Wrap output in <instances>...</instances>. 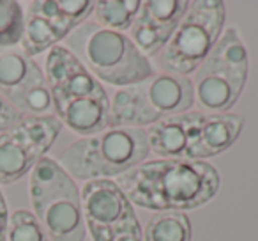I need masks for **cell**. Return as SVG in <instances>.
I'll return each instance as SVG.
<instances>
[{
	"label": "cell",
	"mask_w": 258,
	"mask_h": 241,
	"mask_svg": "<svg viewBox=\"0 0 258 241\" xmlns=\"http://www.w3.org/2000/svg\"><path fill=\"white\" fill-rule=\"evenodd\" d=\"M117 184L133 206L158 213H182L214 199L221 176L209 162L152 160L118 176Z\"/></svg>",
	"instance_id": "1"
},
{
	"label": "cell",
	"mask_w": 258,
	"mask_h": 241,
	"mask_svg": "<svg viewBox=\"0 0 258 241\" xmlns=\"http://www.w3.org/2000/svg\"><path fill=\"white\" fill-rule=\"evenodd\" d=\"M55 117L80 137H92L110 128V96L103 83L62 44L44 61Z\"/></svg>",
	"instance_id": "2"
},
{
	"label": "cell",
	"mask_w": 258,
	"mask_h": 241,
	"mask_svg": "<svg viewBox=\"0 0 258 241\" xmlns=\"http://www.w3.org/2000/svg\"><path fill=\"white\" fill-rule=\"evenodd\" d=\"M66 48L97 80L115 87H127L154 75L152 62L138 50L129 36L104 29L96 22H83L66 37Z\"/></svg>",
	"instance_id": "3"
},
{
	"label": "cell",
	"mask_w": 258,
	"mask_h": 241,
	"mask_svg": "<svg viewBox=\"0 0 258 241\" xmlns=\"http://www.w3.org/2000/svg\"><path fill=\"white\" fill-rule=\"evenodd\" d=\"M144 128H108L73 142L60 156V165L73 179H108L129 172L149 156Z\"/></svg>",
	"instance_id": "4"
},
{
	"label": "cell",
	"mask_w": 258,
	"mask_h": 241,
	"mask_svg": "<svg viewBox=\"0 0 258 241\" xmlns=\"http://www.w3.org/2000/svg\"><path fill=\"white\" fill-rule=\"evenodd\" d=\"M30 204L50 241H83L87 236L82 195L75 179L53 158L44 156L30 170Z\"/></svg>",
	"instance_id": "5"
},
{
	"label": "cell",
	"mask_w": 258,
	"mask_h": 241,
	"mask_svg": "<svg viewBox=\"0 0 258 241\" xmlns=\"http://www.w3.org/2000/svg\"><path fill=\"white\" fill-rule=\"evenodd\" d=\"M193 105V80L154 73L151 78L115 90L110 100V128L152 126L170 115L189 112Z\"/></svg>",
	"instance_id": "6"
},
{
	"label": "cell",
	"mask_w": 258,
	"mask_h": 241,
	"mask_svg": "<svg viewBox=\"0 0 258 241\" xmlns=\"http://www.w3.org/2000/svg\"><path fill=\"white\" fill-rule=\"evenodd\" d=\"M249 71L247 48L237 29L230 27L219 36L193 76L195 100L202 108L225 114L240 98Z\"/></svg>",
	"instance_id": "7"
},
{
	"label": "cell",
	"mask_w": 258,
	"mask_h": 241,
	"mask_svg": "<svg viewBox=\"0 0 258 241\" xmlns=\"http://www.w3.org/2000/svg\"><path fill=\"white\" fill-rule=\"evenodd\" d=\"M225 16V2L221 0L189 2L168 44L158 55V66L163 73L187 76L197 71L218 43Z\"/></svg>",
	"instance_id": "8"
},
{
	"label": "cell",
	"mask_w": 258,
	"mask_h": 241,
	"mask_svg": "<svg viewBox=\"0 0 258 241\" xmlns=\"http://www.w3.org/2000/svg\"><path fill=\"white\" fill-rule=\"evenodd\" d=\"M80 195L83 222L92 241H144L137 211L115 181H87Z\"/></svg>",
	"instance_id": "9"
},
{
	"label": "cell",
	"mask_w": 258,
	"mask_h": 241,
	"mask_svg": "<svg viewBox=\"0 0 258 241\" xmlns=\"http://www.w3.org/2000/svg\"><path fill=\"white\" fill-rule=\"evenodd\" d=\"M62 123L55 115H25L13 130L0 135V184L25 177L55 144Z\"/></svg>",
	"instance_id": "10"
},
{
	"label": "cell",
	"mask_w": 258,
	"mask_h": 241,
	"mask_svg": "<svg viewBox=\"0 0 258 241\" xmlns=\"http://www.w3.org/2000/svg\"><path fill=\"white\" fill-rule=\"evenodd\" d=\"M92 0H36L29 2L25 15V29L20 41L22 52L32 59L43 52H50L64 41L76 27L87 22L94 13Z\"/></svg>",
	"instance_id": "11"
},
{
	"label": "cell",
	"mask_w": 258,
	"mask_h": 241,
	"mask_svg": "<svg viewBox=\"0 0 258 241\" xmlns=\"http://www.w3.org/2000/svg\"><path fill=\"white\" fill-rule=\"evenodd\" d=\"M0 96L25 115H55L44 71L18 48H0Z\"/></svg>",
	"instance_id": "12"
},
{
	"label": "cell",
	"mask_w": 258,
	"mask_h": 241,
	"mask_svg": "<svg viewBox=\"0 0 258 241\" xmlns=\"http://www.w3.org/2000/svg\"><path fill=\"white\" fill-rule=\"evenodd\" d=\"M189 8L187 0H147L129 29V39L147 59L158 57L168 44L180 18Z\"/></svg>",
	"instance_id": "13"
},
{
	"label": "cell",
	"mask_w": 258,
	"mask_h": 241,
	"mask_svg": "<svg viewBox=\"0 0 258 241\" xmlns=\"http://www.w3.org/2000/svg\"><path fill=\"white\" fill-rule=\"evenodd\" d=\"M244 119L237 114H204L191 131L186 160L205 162L225 153L239 138Z\"/></svg>",
	"instance_id": "14"
},
{
	"label": "cell",
	"mask_w": 258,
	"mask_h": 241,
	"mask_svg": "<svg viewBox=\"0 0 258 241\" xmlns=\"http://www.w3.org/2000/svg\"><path fill=\"white\" fill-rule=\"evenodd\" d=\"M202 112H184L170 115L149 126L147 144L149 151L159 156V160H186L189 148L191 131L198 123Z\"/></svg>",
	"instance_id": "15"
},
{
	"label": "cell",
	"mask_w": 258,
	"mask_h": 241,
	"mask_svg": "<svg viewBox=\"0 0 258 241\" xmlns=\"http://www.w3.org/2000/svg\"><path fill=\"white\" fill-rule=\"evenodd\" d=\"M144 241H191V222L186 213H156L147 222Z\"/></svg>",
	"instance_id": "16"
},
{
	"label": "cell",
	"mask_w": 258,
	"mask_h": 241,
	"mask_svg": "<svg viewBox=\"0 0 258 241\" xmlns=\"http://www.w3.org/2000/svg\"><path fill=\"white\" fill-rule=\"evenodd\" d=\"M140 6V0H97L94 6L96 23L115 32H124L131 29Z\"/></svg>",
	"instance_id": "17"
},
{
	"label": "cell",
	"mask_w": 258,
	"mask_h": 241,
	"mask_svg": "<svg viewBox=\"0 0 258 241\" xmlns=\"http://www.w3.org/2000/svg\"><path fill=\"white\" fill-rule=\"evenodd\" d=\"M25 29V13L15 0H0V48L20 44Z\"/></svg>",
	"instance_id": "18"
},
{
	"label": "cell",
	"mask_w": 258,
	"mask_h": 241,
	"mask_svg": "<svg viewBox=\"0 0 258 241\" xmlns=\"http://www.w3.org/2000/svg\"><path fill=\"white\" fill-rule=\"evenodd\" d=\"M6 241H50L32 211L18 209L9 216Z\"/></svg>",
	"instance_id": "19"
},
{
	"label": "cell",
	"mask_w": 258,
	"mask_h": 241,
	"mask_svg": "<svg viewBox=\"0 0 258 241\" xmlns=\"http://www.w3.org/2000/svg\"><path fill=\"white\" fill-rule=\"evenodd\" d=\"M23 117H25V114L18 112L8 100L0 96V133L13 130Z\"/></svg>",
	"instance_id": "20"
},
{
	"label": "cell",
	"mask_w": 258,
	"mask_h": 241,
	"mask_svg": "<svg viewBox=\"0 0 258 241\" xmlns=\"http://www.w3.org/2000/svg\"><path fill=\"white\" fill-rule=\"evenodd\" d=\"M9 209H8V202L6 197L0 190V241H6L8 236V227H9Z\"/></svg>",
	"instance_id": "21"
}]
</instances>
